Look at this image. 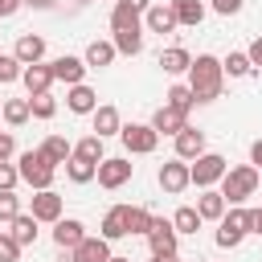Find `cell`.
Listing matches in <instances>:
<instances>
[{
	"label": "cell",
	"mask_w": 262,
	"mask_h": 262,
	"mask_svg": "<svg viewBox=\"0 0 262 262\" xmlns=\"http://www.w3.org/2000/svg\"><path fill=\"white\" fill-rule=\"evenodd\" d=\"M221 82H225V66H221L213 53H196L192 66H188L192 98H196V102H213V98L221 94Z\"/></svg>",
	"instance_id": "1"
},
{
	"label": "cell",
	"mask_w": 262,
	"mask_h": 262,
	"mask_svg": "<svg viewBox=\"0 0 262 262\" xmlns=\"http://www.w3.org/2000/svg\"><path fill=\"white\" fill-rule=\"evenodd\" d=\"M254 192H258V168H254V164L229 168V172L221 176V196H225L229 205H242V201L254 196Z\"/></svg>",
	"instance_id": "2"
},
{
	"label": "cell",
	"mask_w": 262,
	"mask_h": 262,
	"mask_svg": "<svg viewBox=\"0 0 262 262\" xmlns=\"http://www.w3.org/2000/svg\"><path fill=\"white\" fill-rule=\"evenodd\" d=\"M53 172H57V164H53L41 147L20 156V180H25L29 188H53Z\"/></svg>",
	"instance_id": "3"
},
{
	"label": "cell",
	"mask_w": 262,
	"mask_h": 262,
	"mask_svg": "<svg viewBox=\"0 0 262 262\" xmlns=\"http://www.w3.org/2000/svg\"><path fill=\"white\" fill-rule=\"evenodd\" d=\"M225 172H229V164H225V156H217V151H205V156H196V160L188 164V176H192V184H196V188L217 184Z\"/></svg>",
	"instance_id": "4"
},
{
	"label": "cell",
	"mask_w": 262,
	"mask_h": 262,
	"mask_svg": "<svg viewBox=\"0 0 262 262\" xmlns=\"http://www.w3.org/2000/svg\"><path fill=\"white\" fill-rule=\"evenodd\" d=\"M250 217H254V209H229L225 217H221V229H217V246L221 250H233L246 233H250Z\"/></svg>",
	"instance_id": "5"
},
{
	"label": "cell",
	"mask_w": 262,
	"mask_h": 262,
	"mask_svg": "<svg viewBox=\"0 0 262 262\" xmlns=\"http://www.w3.org/2000/svg\"><path fill=\"white\" fill-rule=\"evenodd\" d=\"M119 139H123V147H127L131 156H147V151H156L160 131H156L151 123H127V127L119 131Z\"/></svg>",
	"instance_id": "6"
},
{
	"label": "cell",
	"mask_w": 262,
	"mask_h": 262,
	"mask_svg": "<svg viewBox=\"0 0 262 262\" xmlns=\"http://www.w3.org/2000/svg\"><path fill=\"white\" fill-rule=\"evenodd\" d=\"M176 237H180V233H176V225H172V221H160V217H156V221H151V229H147V246H151V254H156V258L176 254Z\"/></svg>",
	"instance_id": "7"
},
{
	"label": "cell",
	"mask_w": 262,
	"mask_h": 262,
	"mask_svg": "<svg viewBox=\"0 0 262 262\" xmlns=\"http://www.w3.org/2000/svg\"><path fill=\"white\" fill-rule=\"evenodd\" d=\"M188 184H192V176H188V164H184L180 156H176V160H168V164L160 168V188H164V192H172V196H176V192H184Z\"/></svg>",
	"instance_id": "8"
},
{
	"label": "cell",
	"mask_w": 262,
	"mask_h": 262,
	"mask_svg": "<svg viewBox=\"0 0 262 262\" xmlns=\"http://www.w3.org/2000/svg\"><path fill=\"white\" fill-rule=\"evenodd\" d=\"M102 188H123L127 180H131V164L123 160V156H115V160H102L98 164V176H94Z\"/></svg>",
	"instance_id": "9"
},
{
	"label": "cell",
	"mask_w": 262,
	"mask_h": 262,
	"mask_svg": "<svg viewBox=\"0 0 262 262\" xmlns=\"http://www.w3.org/2000/svg\"><path fill=\"white\" fill-rule=\"evenodd\" d=\"M151 127L160 131V135H180L184 127H188V111H176V106H160L156 115H151Z\"/></svg>",
	"instance_id": "10"
},
{
	"label": "cell",
	"mask_w": 262,
	"mask_h": 262,
	"mask_svg": "<svg viewBox=\"0 0 262 262\" xmlns=\"http://www.w3.org/2000/svg\"><path fill=\"white\" fill-rule=\"evenodd\" d=\"M74 262H111V242L106 237H82L74 250H70Z\"/></svg>",
	"instance_id": "11"
},
{
	"label": "cell",
	"mask_w": 262,
	"mask_h": 262,
	"mask_svg": "<svg viewBox=\"0 0 262 262\" xmlns=\"http://www.w3.org/2000/svg\"><path fill=\"white\" fill-rule=\"evenodd\" d=\"M20 82H25V90H29V94H45V90H49L57 78H53V66H45V61H33V66H25Z\"/></svg>",
	"instance_id": "12"
},
{
	"label": "cell",
	"mask_w": 262,
	"mask_h": 262,
	"mask_svg": "<svg viewBox=\"0 0 262 262\" xmlns=\"http://www.w3.org/2000/svg\"><path fill=\"white\" fill-rule=\"evenodd\" d=\"M33 217L37 221H61V196L53 188H37L33 192Z\"/></svg>",
	"instance_id": "13"
},
{
	"label": "cell",
	"mask_w": 262,
	"mask_h": 262,
	"mask_svg": "<svg viewBox=\"0 0 262 262\" xmlns=\"http://www.w3.org/2000/svg\"><path fill=\"white\" fill-rule=\"evenodd\" d=\"M82 237H86V225H82V221H74V217H61V221H53V242H57L61 250H74Z\"/></svg>",
	"instance_id": "14"
},
{
	"label": "cell",
	"mask_w": 262,
	"mask_h": 262,
	"mask_svg": "<svg viewBox=\"0 0 262 262\" xmlns=\"http://www.w3.org/2000/svg\"><path fill=\"white\" fill-rule=\"evenodd\" d=\"M53 66V78L57 82H70V86H78L82 82V74H86V57H57V61H49Z\"/></svg>",
	"instance_id": "15"
},
{
	"label": "cell",
	"mask_w": 262,
	"mask_h": 262,
	"mask_svg": "<svg viewBox=\"0 0 262 262\" xmlns=\"http://www.w3.org/2000/svg\"><path fill=\"white\" fill-rule=\"evenodd\" d=\"M176 156H180V160H196V156H205V131L184 127V131L176 135Z\"/></svg>",
	"instance_id": "16"
},
{
	"label": "cell",
	"mask_w": 262,
	"mask_h": 262,
	"mask_svg": "<svg viewBox=\"0 0 262 262\" xmlns=\"http://www.w3.org/2000/svg\"><path fill=\"white\" fill-rule=\"evenodd\" d=\"M143 25H147L151 33H172V29H176V12H172V4H151V8L143 12Z\"/></svg>",
	"instance_id": "17"
},
{
	"label": "cell",
	"mask_w": 262,
	"mask_h": 262,
	"mask_svg": "<svg viewBox=\"0 0 262 262\" xmlns=\"http://www.w3.org/2000/svg\"><path fill=\"white\" fill-rule=\"evenodd\" d=\"M66 102H70V111H74V115H94V106H98V94H94L86 82H78V86H70Z\"/></svg>",
	"instance_id": "18"
},
{
	"label": "cell",
	"mask_w": 262,
	"mask_h": 262,
	"mask_svg": "<svg viewBox=\"0 0 262 262\" xmlns=\"http://www.w3.org/2000/svg\"><path fill=\"white\" fill-rule=\"evenodd\" d=\"M111 29H115V33H123V29H139V33H143V25H139V8L127 4V0H119V4L111 8Z\"/></svg>",
	"instance_id": "19"
},
{
	"label": "cell",
	"mask_w": 262,
	"mask_h": 262,
	"mask_svg": "<svg viewBox=\"0 0 262 262\" xmlns=\"http://www.w3.org/2000/svg\"><path fill=\"white\" fill-rule=\"evenodd\" d=\"M66 176H70V180H74V184H90V180H94V176H98V164H94V160H86V156H78V151H74V156H70V160H66Z\"/></svg>",
	"instance_id": "20"
},
{
	"label": "cell",
	"mask_w": 262,
	"mask_h": 262,
	"mask_svg": "<svg viewBox=\"0 0 262 262\" xmlns=\"http://www.w3.org/2000/svg\"><path fill=\"white\" fill-rule=\"evenodd\" d=\"M102 237H106V242H119V237H127V205H115V209H106V217H102Z\"/></svg>",
	"instance_id": "21"
},
{
	"label": "cell",
	"mask_w": 262,
	"mask_h": 262,
	"mask_svg": "<svg viewBox=\"0 0 262 262\" xmlns=\"http://www.w3.org/2000/svg\"><path fill=\"white\" fill-rule=\"evenodd\" d=\"M12 57H20L25 66H33V61L45 57V41H41L37 33H25V37H16V53H12Z\"/></svg>",
	"instance_id": "22"
},
{
	"label": "cell",
	"mask_w": 262,
	"mask_h": 262,
	"mask_svg": "<svg viewBox=\"0 0 262 262\" xmlns=\"http://www.w3.org/2000/svg\"><path fill=\"white\" fill-rule=\"evenodd\" d=\"M225 205H229V201H225L221 192L205 188V192H201V201H196V213H201L205 221H221V217H225Z\"/></svg>",
	"instance_id": "23"
},
{
	"label": "cell",
	"mask_w": 262,
	"mask_h": 262,
	"mask_svg": "<svg viewBox=\"0 0 262 262\" xmlns=\"http://www.w3.org/2000/svg\"><path fill=\"white\" fill-rule=\"evenodd\" d=\"M172 12H176V25H188V29H196L205 20V4L201 0H172Z\"/></svg>",
	"instance_id": "24"
},
{
	"label": "cell",
	"mask_w": 262,
	"mask_h": 262,
	"mask_svg": "<svg viewBox=\"0 0 262 262\" xmlns=\"http://www.w3.org/2000/svg\"><path fill=\"white\" fill-rule=\"evenodd\" d=\"M123 131V123H119V111L115 106H94V135H119Z\"/></svg>",
	"instance_id": "25"
},
{
	"label": "cell",
	"mask_w": 262,
	"mask_h": 262,
	"mask_svg": "<svg viewBox=\"0 0 262 262\" xmlns=\"http://www.w3.org/2000/svg\"><path fill=\"white\" fill-rule=\"evenodd\" d=\"M160 66H164V74H184V70L192 66V57H188V49H180V45H168V49L160 53Z\"/></svg>",
	"instance_id": "26"
},
{
	"label": "cell",
	"mask_w": 262,
	"mask_h": 262,
	"mask_svg": "<svg viewBox=\"0 0 262 262\" xmlns=\"http://www.w3.org/2000/svg\"><path fill=\"white\" fill-rule=\"evenodd\" d=\"M12 237H16L20 246H33V242H37V217H33V213H16V217H12Z\"/></svg>",
	"instance_id": "27"
},
{
	"label": "cell",
	"mask_w": 262,
	"mask_h": 262,
	"mask_svg": "<svg viewBox=\"0 0 262 262\" xmlns=\"http://www.w3.org/2000/svg\"><path fill=\"white\" fill-rule=\"evenodd\" d=\"M115 41H90L86 45V66H111L115 61Z\"/></svg>",
	"instance_id": "28"
},
{
	"label": "cell",
	"mask_w": 262,
	"mask_h": 262,
	"mask_svg": "<svg viewBox=\"0 0 262 262\" xmlns=\"http://www.w3.org/2000/svg\"><path fill=\"white\" fill-rule=\"evenodd\" d=\"M0 115H4V123H8V127H20V123H29L33 106H29V98H8Z\"/></svg>",
	"instance_id": "29"
},
{
	"label": "cell",
	"mask_w": 262,
	"mask_h": 262,
	"mask_svg": "<svg viewBox=\"0 0 262 262\" xmlns=\"http://www.w3.org/2000/svg\"><path fill=\"white\" fill-rule=\"evenodd\" d=\"M151 221H156V217H151L143 205H127V233H143V237H147Z\"/></svg>",
	"instance_id": "30"
},
{
	"label": "cell",
	"mask_w": 262,
	"mask_h": 262,
	"mask_svg": "<svg viewBox=\"0 0 262 262\" xmlns=\"http://www.w3.org/2000/svg\"><path fill=\"white\" fill-rule=\"evenodd\" d=\"M201 221H205V217H201L192 205H180V209H176V217H172L176 233H196V229H201Z\"/></svg>",
	"instance_id": "31"
},
{
	"label": "cell",
	"mask_w": 262,
	"mask_h": 262,
	"mask_svg": "<svg viewBox=\"0 0 262 262\" xmlns=\"http://www.w3.org/2000/svg\"><path fill=\"white\" fill-rule=\"evenodd\" d=\"M115 49L127 53V57H135V53L143 49V33H139V29H123V33H115Z\"/></svg>",
	"instance_id": "32"
},
{
	"label": "cell",
	"mask_w": 262,
	"mask_h": 262,
	"mask_svg": "<svg viewBox=\"0 0 262 262\" xmlns=\"http://www.w3.org/2000/svg\"><path fill=\"white\" fill-rule=\"evenodd\" d=\"M41 151H45V156H49V160H53V164H66V160H70V156H74V147H70V143H66V139H61V135H49V139H45V143H41Z\"/></svg>",
	"instance_id": "33"
},
{
	"label": "cell",
	"mask_w": 262,
	"mask_h": 262,
	"mask_svg": "<svg viewBox=\"0 0 262 262\" xmlns=\"http://www.w3.org/2000/svg\"><path fill=\"white\" fill-rule=\"evenodd\" d=\"M221 66H225V74H229V78H246V74L254 70V61H250V53H229V57H225Z\"/></svg>",
	"instance_id": "34"
},
{
	"label": "cell",
	"mask_w": 262,
	"mask_h": 262,
	"mask_svg": "<svg viewBox=\"0 0 262 262\" xmlns=\"http://www.w3.org/2000/svg\"><path fill=\"white\" fill-rule=\"evenodd\" d=\"M74 151L86 156V160H94V164H102V135H86V139H78Z\"/></svg>",
	"instance_id": "35"
},
{
	"label": "cell",
	"mask_w": 262,
	"mask_h": 262,
	"mask_svg": "<svg viewBox=\"0 0 262 262\" xmlns=\"http://www.w3.org/2000/svg\"><path fill=\"white\" fill-rule=\"evenodd\" d=\"M192 86H172L168 90V106H176V111H192Z\"/></svg>",
	"instance_id": "36"
},
{
	"label": "cell",
	"mask_w": 262,
	"mask_h": 262,
	"mask_svg": "<svg viewBox=\"0 0 262 262\" xmlns=\"http://www.w3.org/2000/svg\"><path fill=\"white\" fill-rule=\"evenodd\" d=\"M29 106H33L37 119H53V111H57V102L49 98V90H45V94H29Z\"/></svg>",
	"instance_id": "37"
},
{
	"label": "cell",
	"mask_w": 262,
	"mask_h": 262,
	"mask_svg": "<svg viewBox=\"0 0 262 262\" xmlns=\"http://www.w3.org/2000/svg\"><path fill=\"white\" fill-rule=\"evenodd\" d=\"M20 66H25L20 57H8V53H0V82H16V78L25 74Z\"/></svg>",
	"instance_id": "38"
},
{
	"label": "cell",
	"mask_w": 262,
	"mask_h": 262,
	"mask_svg": "<svg viewBox=\"0 0 262 262\" xmlns=\"http://www.w3.org/2000/svg\"><path fill=\"white\" fill-rule=\"evenodd\" d=\"M20 213V201H16V192L12 188H0V221H12Z\"/></svg>",
	"instance_id": "39"
},
{
	"label": "cell",
	"mask_w": 262,
	"mask_h": 262,
	"mask_svg": "<svg viewBox=\"0 0 262 262\" xmlns=\"http://www.w3.org/2000/svg\"><path fill=\"white\" fill-rule=\"evenodd\" d=\"M20 258V242L12 233H0V262H16Z\"/></svg>",
	"instance_id": "40"
},
{
	"label": "cell",
	"mask_w": 262,
	"mask_h": 262,
	"mask_svg": "<svg viewBox=\"0 0 262 262\" xmlns=\"http://www.w3.org/2000/svg\"><path fill=\"white\" fill-rule=\"evenodd\" d=\"M16 180H20V168H12L8 160H0V188H16Z\"/></svg>",
	"instance_id": "41"
},
{
	"label": "cell",
	"mask_w": 262,
	"mask_h": 262,
	"mask_svg": "<svg viewBox=\"0 0 262 262\" xmlns=\"http://www.w3.org/2000/svg\"><path fill=\"white\" fill-rule=\"evenodd\" d=\"M242 4H246V0H213V8H217L221 16H233V12H242Z\"/></svg>",
	"instance_id": "42"
},
{
	"label": "cell",
	"mask_w": 262,
	"mask_h": 262,
	"mask_svg": "<svg viewBox=\"0 0 262 262\" xmlns=\"http://www.w3.org/2000/svg\"><path fill=\"white\" fill-rule=\"evenodd\" d=\"M12 147H16V143H12V135H8V131H0V160H8V156H12Z\"/></svg>",
	"instance_id": "43"
},
{
	"label": "cell",
	"mask_w": 262,
	"mask_h": 262,
	"mask_svg": "<svg viewBox=\"0 0 262 262\" xmlns=\"http://www.w3.org/2000/svg\"><path fill=\"white\" fill-rule=\"evenodd\" d=\"M246 53H250V61H254V70H262V37H258V41H254V45H250Z\"/></svg>",
	"instance_id": "44"
},
{
	"label": "cell",
	"mask_w": 262,
	"mask_h": 262,
	"mask_svg": "<svg viewBox=\"0 0 262 262\" xmlns=\"http://www.w3.org/2000/svg\"><path fill=\"white\" fill-rule=\"evenodd\" d=\"M20 4H25V0H0V16H12Z\"/></svg>",
	"instance_id": "45"
},
{
	"label": "cell",
	"mask_w": 262,
	"mask_h": 262,
	"mask_svg": "<svg viewBox=\"0 0 262 262\" xmlns=\"http://www.w3.org/2000/svg\"><path fill=\"white\" fill-rule=\"evenodd\" d=\"M250 160H254V168H262V139H254V147H250Z\"/></svg>",
	"instance_id": "46"
},
{
	"label": "cell",
	"mask_w": 262,
	"mask_h": 262,
	"mask_svg": "<svg viewBox=\"0 0 262 262\" xmlns=\"http://www.w3.org/2000/svg\"><path fill=\"white\" fill-rule=\"evenodd\" d=\"M250 229H254V233H262V209H254V217H250Z\"/></svg>",
	"instance_id": "47"
},
{
	"label": "cell",
	"mask_w": 262,
	"mask_h": 262,
	"mask_svg": "<svg viewBox=\"0 0 262 262\" xmlns=\"http://www.w3.org/2000/svg\"><path fill=\"white\" fill-rule=\"evenodd\" d=\"M25 4H29V8H53L57 0H25Z\"/></svg>",
	"instance_id": "48"
},
{
	"label": "cell",
	"mask_w": 262,
	"mask_h": 262,
	"mask_svg": "<svg viewBox=\"0 0 262 262\" xmlns=\"http://www.w3.org/2000/svg\"><path fill=\"white\" fill-rule=\"evenodd\" d=\"M127 4H135L139 12H147V8H151V0H127Z\"/></svg>",
	"instance_id": "49"
},
{
	"label": "cell",
	"mask_w": 262,
	"mask_h": 262,
	"mask_svg": "<svg viewBox=\"0 0 262 262\" xmlns=\"http://www.w3.org/2000/svg\"><path fill=\"white\" fill-rule=\"evenodd\" d=\"M151 262H180V258H176V254H168V258H156V254H151Z\"/></svg>",
	"instance_id": "50"
},
{
	"label": "cell",
	"mask_w": 262,
	"mask_h": 262,
	"mask_svg": "<svg viewBox=\"0 0 262 262\" xmlns=\"http://www.w3.org/2000/svg\"><path fill=\"white\" fill-rule=\"evenodd\" d=\"M111 262H131V258H115V254H111Z\"/></svg>",
	"instance_id": "51"
},
{
	"label": "cell",
	"mask_w": 262,
	"mask_h": 262,
	"mask_svg": "<svg viewBox=\"0 0 262 262\" xmlns=\"http://www.w3.org/2000/svg\"><path fill=\"white\" fill-rule=\"evenodd\" d=\"M0 111H4V102H0Z\"/></svg>",
	"instance_id": "52"
},
{
	"label": "cell",
	"mask_w": 262,
	"mask_h": 262,
	"mask_svg": "<svg viewBox=\"0 0 262 262\" xmlns=\"http://www.w3.org/2000/svg\"><path fill=\"white\" fill-rule=\"evenodd\" d=\"M0 233H4V229H0Z\"/></svg>",
	"instance_id": "53"
}]
</instances>
